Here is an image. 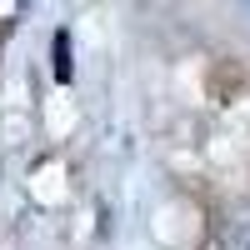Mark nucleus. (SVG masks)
Instances as JSON below:
<instances>
[{"label":"nucleus","mask_w":250,"mask_h":250,"mask_svg":"<svg viewBox=\"0 0 250 250\" xmlns=\"http://www.w3.org/2000/svg\"><path fill=\"white\" fill-rule=\"evenodd\" d=\"M55 80L70 85L75 80V55H70V30H55Z\"/></svg>","instance_id":"f257e3e1"}]
</instances>
